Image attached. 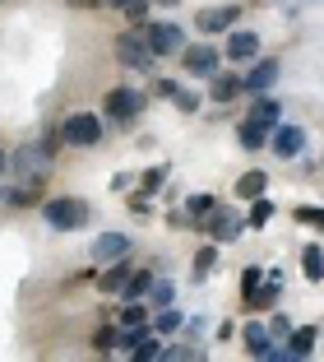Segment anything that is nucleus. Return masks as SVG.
Returning <instances> with one entry per match:
<instances>
[{
  "instance_id": "20e7f679",
  "label": "nucleus",
  "mask_w": 324,
  "mask_h": 362,
  "mask_svg": "<svg viewBox=\"0 0 324 362\" xmlns=\"http://www.w3.org/2000/svg\"><path fill=\"white\" fill-rule=\"evenodd\" d=\"M139 112H144V93H135V88H112V93L102 98L107 121H135Z\"/></svg>"
},
{
  "instance_id": "cd10ccee",
  "label": "nucleus",
  "mask_w": 324,
  "mask_h": 362,
  "mask_svg": "<svg viewBox=\"0 0 324 362\" xmlns=\"http://www.w3.org/2000/svg\"><path fill=\"white\" fill-rule=\"evenodd\" d=\"M213 265H218V246H199V256H195V274L204 279Z\"/></svg>"
},
{
  "instance_id": "393cba45",
  "label": "nucleus",
  "mask_w": 324,
  "mask_h": 362,
  "mask_svg": "<svg viewBox=\"0 0 324 362\" xmlns=\"http://www.w3.org/2000/svg\"><path fill=\"white\" fill-rule=\"evenodd\" d=\"M296 223L324 233V209H320V204H296Z\"/></svg>"
},
{
  "instance_id": "7c9ffc66",
  "label": "nucleus",
  "mask_w": 324,
  "mask_h": 362,
  "mask_svg": "<svg viewBox=\"0 0 324 362\" xmlns=\"http://www.w3.org/2000/svg\"><path fill=\"white\" fill-rule=\"evenodd\" d=\"M264 139L269 135H260L255 126H241V149H264Z\"/></svg>"
},
{
  "instance_id": "ddd939ff",
  "label": "nucleus",
  "mask_w": 324,
  "mask_h": 362,
  "mask_svg": "<svg viewBox=\"0 0 324 362\" xmlns=\"http://www.w3.org/2000/svg\"><path fill=\"white\" fill-rule=\"evenodd\" d=\"M273 84H278V61H273V56H269V61H260L251 75H246V93H255V98L269 93Z\"/></svg>"
},
{
  "instance_id": "c9c22d12",
  "label": "nucleus",
  "mask_w": 324,
  "mask_h": 362,
  "mask_svg": "<svg viewBox=\"0 0 324 362\" xmlns=\"http://www.w3.org/2000/svg\"><path fill=\"white\" fill-rule=\"evenodd\" d=\"M157 5H176V0H157Z\"/></svg>"
},
{
  "instance_id": "39448f33",
  "label": "nucleus",
  "mask_w": 324,
  "mask_h": 362,
  "mask_svg": "<svg viewBox=\"0 0 324 362\" xmlns=\"http://www.w3.org/2000/svg\"><path fill=\"white\" fill-rule=\"evenodd\" d=\"M144 37H148V47H153V56H176L181 47H186V33H181L176 23H148Z\"/></svg>"
},
{
  "instance_id": "dca6fc26",
  "label": "nucleus",
  "mask_w": 324,
  "mask_h": 362,
  "mask_svg": "<svg viewBox=\"0 0 324 362\" xmlns=\"http://www.w3.org/2000/svg\"><path fill=\"white\" fill-rule=\"evenodd\" d=\"M264 191H269V177L264 172H241L236 186H232V195H241V200H260Z\"/></svg>"
},
{
  "instance_id": "b1692460",
  "label": "nucleus",
  "mask_w": 324,
  "mask_h": 362,
  "mask_svg": "<svg viewBox=\"0 0 324 362\" xmlns=\"http://www.w3.org/2000/svg\"><path fill=\"white\" fill-rule=\"evenodd\" d=\"M107 5H116L130 23H144L148 19V0H107Z\"/></svg>"
},
{
  "instance_id": "9d476101",
  "label": "nucleus",
  "mask_w": 324,
  "mask_h": 362,
  "mask_svg": "<svg viewBox=\"0 0 324 362\" xmlns=\"http://www.w3.org/2000/svg\"><path fill=\"white\" fill-rule=\"evenodd\" d=\"M269 144H273V153H278V158H296V153H301V144H306V130L301 126H278L269 135Z\"/></svg>"
},
{
  "instance_id": "2f4dec72",
  "label": "nucleus",
  "mask_w": 324,
  "mask_h": 362,
  "mask_svg": "<svg viewBox=\"0 0 324 362\" xmlns=\"http://www.w3.org/2000/svg\"><path fill=\"white\" fill-rule=\"evenodd\" d=\"M93 349H97V353H112V349H116V330H112V325H102V330L93 334Z\"/></svg>"
},
{
  "instance_id": "6ab92c4d",
  "label": "nucleus",
  "mask_w": 324,
  "mask_h": 362,
  "mask_svg": "<svg viewBox=\"0 0 324 362\" xmlns=\"http://www.w3.org/2000/svg\"><path fill=\"white\" fill-rule=\"evenodd\" d=\"M172 298H176V288H172V279L153 274V284H148V307H172Z\"/></svg>"
},
{
  "instance_id": "c756f323",
  "label": "nucleus",
  "mask_w": 324,
  "mask_h": 362,
  "mask_svg": "<svg viewBox=\"0 0 324 362\" xmlns=\"http://www.w3.org/2000/svg\"><path fill=\"white\" fill-rule=\"evenodd\" d=\"M162 181H167V168H148V172H144V177H139V186H144V191H148V195H153V191H157V186H162Z\"/></svg>"
},
{
  "instance_id": "6e6552de",
  "label": "nucleus",
  "mask_w": 324,
  "mask_h": 362,
  "mask_svg": "<svg viewBox=\"0 0 324 362\" xmlns=\"http://www.w3.org/2000/svg\"><path fill=\"white\" fill-rule=\"evenodd\" d=\"M204 228H209L213 242H236V237L246 233V218H236V214H227V209H213L209 218H204Z\"/></svg>"
},
{
  "instance_id": "4468645a",
  "label": "nucleus",
  "mask_w": 324,
  "mask_h": 362,
  "mask_svg": "<svg viewBox=\"0 0 324 362\" xmlns=\"http://www.w3.org/2000/svg\"><path fill=\"white\" fill-rule=\"evenodd\" d=\"M241 93H246V79H236V75H222V70L213 75V84H209V98H213V103H227V107H232Z\"/></svg>"
},
{
  "instance_id": "4be33fe9",
  "label": "nucleus",
  "mask_w": 324,
  "mask_h": 362,
  "mask_svg": "<svg viewBox=\"0 0 324 362\" xmlns=\"http://www.w3.org/2000/svg\"><path fill=\"white\" fill-rule=\"evenodd\" d=\"M153 330H157V334H176V330H181V311H176V307H157Z\"/></svg>"
},
{
  "instance_id": "1a4fd4ad",
  "label": "nucleus",
  "mask_w": 324,
  "mask_h": 362,
  "mask_svg": "<svg viewBox=\"0 0 324 362\" xmlns=\"http://www.w3.org/2000/svg\"><path fill=\"white\" fill-rule=\"evenodd\" d=\"M278 117H282V107L273 103L269 93H260V103L251 107V117H246V126H255L260 135H273V130H278Z\"/></svg>"
},
{
  "instance_id": "aec40b11",
  "label": "nucleus",
  "mask_w": 324,
  "mask_h": 362,
  "mask_svg": "<svg viewBox=\"0 0 324 362\" xmlns=\"http://www.w3.org/2000/svg\"><path fill=\"white\" fill-rule=\"evenodd\" d=\"M301 265H306L301 274L320 284V279H324V251H320V246H306V251H301Z\"/></svg>"
},
{
  "instance_id": "9b49d317",
  "label": "nucleus",
  "mask_w": 324,
  "mask_h": 362,
  "mask_svg": "<svg viewBox=\"0 0 324 362\" xmlns=\"http://www.w3.org/2000/svg\"><path fill=\"white\" fill-rule=\"evenodd\" d=\"M126 251H130V237L126 233H102L93 242V260H97V265H112V260H121Z\"/></svg>"
},
{
  "instance_id": "f3484780",
  "label": "nucleus",
  "mask_w": 324,
  "mask_h": 362,
  "mask_svg": "<svg viewBox=\"0 0 324 362\" xmlns=\"http://www.w3.org/2000/svg\"><path fill=\"white\" fill-rule=\"evenodd\" d=\"M130 269H135V265H126V256L116 260L112 269H102V274H97V284H102V293H121V288L130 284Z\"/></svg>"
},
{
  "instance_id": "473e14b6",
  "label": "nucleus",
  "mask_w": 324,
  "mask_h": 362,
  "mask_svg": "<svg viewBox=\"0 0 324 362\" xmlns=\"http://www.w3.org/2000/svg\"><path fill=\"white\" fill-rule=\"evenodd\" d=\"M153 93H157V98H172V93H176V84H172V79H157Z\"/></svg>"
},
{
  "instance_id": "a878e982",
  "label": "nucleus",
  "mask_w": 324,
  "mask_h": 362,
  "mask_svg": "<svg viewBox=\"0 0 324 362\" xmlns=\"http://www.w3.org/2000/svg\"><path fill=\"white\" fill-rule=\"evenodd\" d=\"M269 218H273V200H264V195H260V200H251V218H246V223H251V228H264Z\"/></svg>"
},
{
  "instance_id": "0eeeda50",
  "label": "nucleus",
  "mask_w": 324,
  "mask_h": 362,
  "mask_svg": "<svg viewBox=\"0 0 324 362\" xmlns=\"http://www.w3.org/2000/svg\"><path fill=\"white\" fill-rule=\"evenodd\" d=\"M181 61H186V75L195 79L218 75V47H190V52H181Z\"/></svg>"
},
{
  "instance_id": "f8f14e48",
  "label": "nucleus",
  "mask_w": 324,
  "mask_h": 362,
  "mask_svg": "<svg viewBox=\"0 0 324 362\" xmlns=\"http://www.w3.org/2000/svg\"><path fill=\"white\" fill-rule=\"evenodd\" d=\"M227 56L232 61H255V56H260V37L246 33V28H232L227 33Z\"/></svg>"
},
{
  "instance_id": "423d86ee",
  "label": "nucleus",
  "mask_w": 324,
  "mask_h": 362,
  "mask_svg": "<svg viewBox=\"0 0 324 362\" xmlns=\"http://www.w3.org/2000/svg\"><path fill=\"white\" fill-rule=\"evenodd\" d=\"M236 19H241V5H218V10L199 14L195 28L204 33V37H213V33H232V28H236Z\"/></svg>"
},
{
  "instance_id": "7ed1b4c3",
  "label": "nucleus",
  "mask_w": 324,
  "mask_h": 362,
  "mask_svg": "<svg viewBox=\"0 0 324 362\" xmlns=\"http://www.w3.org/2000/svg\"><path fill=\"white\" fill-rule=\"evenodd\" d=\"M61 139H65V144H74V149H93L97 139H102V121L88 117V112H74V117H65Z\"/></svg>"
},
{
  "instance_id": "f704fd0d",
  "label": "nucleus",
  "mask_w": 324,
  "mask_h": 362,
  "mask_svg": "<svg viewBox=\"0 0 324 362\" xmlns=\"http://www.w3.org/2000/svg\"><path fill=\"white\" fill-rule=\"evenodd\" d=\"M5 168H10V158H5V153H0V172H5Z\"/></svg>"
},
{
  "instance_id": "a211bd4d",
  "label": "nucleus",
  "mask_w": 324,
  "mask_h": 362,
  "mask_svg": "<svg viewBox=\"0 0 324 362\" xmlns=\"http://www.w3.org/2000/svg\"><path fill=\"white\" fill-rule=\"evenodd\" d=\"M116 325H126V330H139V325H153V320H148V302L130 298L126 307H121V316H116Z\"/></svg>"
},
{
  "instance_id": "412c9836",
  "label": "nucleus",
  "mask_w": 324,
  "mask_h": 362,
  "mask_svg": "<svg viewBox=\"0 0 324 362\" xmlns=\"http://www.w3.org/2000/svg\"><path fill=\"white\" fill-rule=\"evenodd\" d=\"M148 284H153V269H139V274H130V284L121 288V298H148Z\"/></svg>"
},
{
  "instance_id": "f257e3e1",
  "label": "nucleus",
  "mask_w": 324,
  "mask_h": 362,
  "mask_svg": "<svg viewBox=\"0 0 324 362\" xmlns=\"http://www.w3.org/2000/svg\"><path fill=\"white\" fill-rule=\"evenodd\" d=\"M42 218H47V228H56V233H74V228H84L88 204L74 200V195H56V200L42 204Z\"/></svg>"
},
{
  "instance_id": "c85d7f7f",
  "label": "nucleus",
  "mask_w": 324,
  "mask_h": 362,
  "mask_svg": "<svg viewBox=\"0 0 324 362\" xmlns=\"http://www.w3.org/2000/svg\"><path fill=\"white\" fill-rule=\"evenodd\" d=\"M213 209H218V200H213V195H190V214H195V218H209Z\"/></svg>"
},
{
  "instance_id": "f03ea898",
  "label": "nucleus",
  "mask_w": 324,
  "mask_h": 362,
  "mask_svg": "<svg viewBox=\"0 0 324 362\" xmlns=\"http://www.w3.org/2000/svg\"><path fill=\"white\" fill-rule=\"evenodd\" d=\"M116 61L121 65H130V70H153V47H148V37L144 33H121L116 37Z\"/></svg>"
},
{
  "instance_id": "2eb2a0df",
  "label": "nucleus",
  "mask_w": 324,
  "mask_h": 362,
  "mask_svg": "<svg viewBox=\"0 0 324 362\" xmlns=\"http://www.w3.org/2000/svg\"><path fill=\"white\" fill-rule=\"evenodd\" d=\"M241 339H246V353H251V358H264L269 362V353H273V334L264 330V325H246V330H241Z\"/></svg>"
},
{
  "instance_id": "72a5a7b5",
  "label": "nucleus",
  "mask_w": 324,
  "mask_h": 362,
  "mask_svg": "<svg viewBox=\"0 0 324 362\" xmlns=\"http://www.w3.org/2000/svg\"><path fill=\"white\" fill-rule=\"evenodd\" d=\"M70 5H74V10H102L107 0H70Z\"/></svg>"
},
{
  "instance_id": "bb28decb",
  "label": "nucleus",
  "mask_w": 324,
  "mask_h": 362,
  "mask_svg": "<svg viewBox=\"0 0 324 362\" xmlns=\"http://www.w3.org/2000/svg\"><path fill=\"white\" fill-rule=\"evenodd\" d=\"M172 103H176V112H186V117H195V112H199V93H190V88H176Z\"/></svg>"
},
{
  "instance_id": "5701e85b",
  "label": "nucleus",
  "mask_w": 324,
  "mask_h": 362,
  "mask_svg": "<svg viewBox=\"0 0 324 362\" xmlns=\"http://www.w3.org/2000/svg\"><path fill=\"white\" fill-rule=\"evenodd\" d=\"M255 298H260V265H246V274H241V302L251 307Z\"/></svg>"
}]
</instances>
